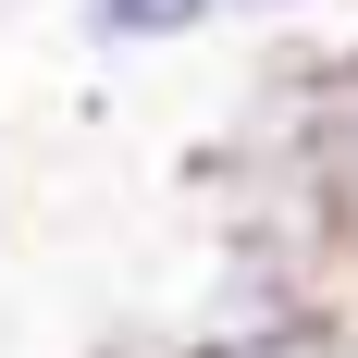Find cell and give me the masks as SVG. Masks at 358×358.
<instances>
[{
  "label": "cell",
  "instance_id": "obj_5",
  "mask_svg": "<svg viewBox=\"0 0 358 358\" xmlns=\"http://www.w3.org/2000/svg\"><path fill=\"white\" fill-rule=\"evenodd\" d=\"M0 222H13V185H0Z\"/></svg>",
  "mask_w": 358,
  "mask_h": 358
},
{
  "label": "cell",
  "instance_id": "obj_4",
  "mask_svg": "<svg viewBox=\"0 0 358 358\" xmlns=\"http://www.w3.org/2000/svg\"><path fill=\"white\" fill-rule=\"evenodd\" d=\"M296 13H309V0H222V25H259V37H285Z\"/></svg>",
  "mask_w": 358,
  "mask_h": 358
},
{
  "label": "cell",
  "instance_id": "obj_1",
  "mask_svg": "<svg viewBox=\"0 0 358 358\" xmlns=\"http://www.w3.org/2000/svg\"><path fill=\"white\" fill-rule=\"evenodd\" d=\"M322 222L358 296V50H322Z\"/></svg>",
  "mask_w": 358,
  "mask_h": 358
},
{
  "label": "cell",
  "instance_id": "obj_2",
  "mask_svg": "<svg viewBox=\"0 0 358 358\" xmlns=\"http://www.w3.org/2000/svg\"><path fill=\"white\" fill-rule=\"evenodd\" d=\"M210 25H222V0H74V50H99V62L198 50Z\"/></svg>",
  "mask_w": 358,
  "mask_h": 358
},
{
  "label": "cell",
  "instance_id": "obj_3",
  "mask_svg": "<svg viewBox=\"0 0 358 358\" xmlns=\"http://www.w3.org/2000/svg\"><path fill=\"white\" fill-rule=\"evenodd\" d=\"M161 358H358L346 309H322V322H285V334H173Z\"/></svg>",
  "mask_w": 358,
  "mask_h": 358
}]
</instances>
